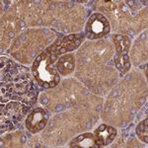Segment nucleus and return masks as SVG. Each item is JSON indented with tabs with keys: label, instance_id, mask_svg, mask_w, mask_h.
Wrapping results in <instances>:
<instances>
[{
	"label": "nucleus",
	"instance_id": "nucleus-1",
	"mask_svg": "<svg viewBox=\"0 0 148 148\" xmlns=\"http://www.w3.org/2000/svg\"><path fill=\"white\" fill-rule=\"evenodd\" d=\"M1 93L4 97L18 100L26 106L36 103L37 86L28 74V69L9 60L1 58Z\"/></svg>",
	"mask_w": 148,
	"mask_h": 148
},
{
	"label": "nucleus",
	"instance_id": "nucleus-2",
	"mask_svg": "<svg viewBox=\"0 0 148 148\" xmlns=\"http://www.w3.org/2000/svg\"><path fill=\"white\" fill-rule=\"evenodd\" d=\"M56 57V56L44 52L38 56L33 63V75L38 84L42 88H53L59 82L58 71L52 66Z\"/></svg>",
	"mask_w": 148,
	"mask_h": 148
},
{
	"label": "nucleus",
	"instance_id": "nucleus-3",
	"mask_svg": "<svg viewBox=\"0 0 148 148\" xmlns=\"http://www.w3.org/2000/svg\"><path fill=\"white\" fill-rule=\"evenodd\" d=\"M30 106H26L19 102L9 103L7 106L1 107V130H9L16 127L24 116L28 112Z\"/></svg>",
	"mask_w": 148,
	"mask_h": 148
},
{
	"label": "nucleus",
	"instance_id": "nucleus-4",
	"mask_svg": "<svg viewBox=\"0 0 148 148\" xmlns=\"http://www.w3.org/2000/svg\"><path fill=\"white\" fill-rule=\"evenodd\" d=\"M110 32V23L105 16L100 13L93 14L86 25V35L88 39L97 40L108 35Z\"/></svg>",
	"mask_w": 148,
	"mask_h": 148
},
{
	"label": "nucleus",
	"instance_id": "nucleus-5",
	"mask_svg": "<svg viewBox=\"0 0 148 148\" xmlns=\"http://www.w3.org/2000/svg\"><path fill=\"white\" fill-rule=\"evenodd\" d=\"M83 39L82 35H69L61 39H57L53 45L47 49V53L51 56L63 54L68 51H72L77 49L81 44V40Z\"/></svg>",
	"mask_w": 148,
	"mask_h": 148
},
{
	"label": "nucleus",
	"instance_id": "nucleus-6",
	"mask_svg": "<svg viewBox=\"0 0 148 148\" xmlns=\"http://www.w3.org/2000/svg\"><path fill=\"white\" fill-rule=\"evenodd\" d=\"M49 121V114L44 109L36 108L28 114L26 127L32 133H37L46 126Z\"/></svg>",
	"mask_w": 148,
	"mask_h": 148
},
{
	"label": "nucleus",
	"instance_id": "nucleus-7",
	"mask_svg": "<svg viewBox=\"0 0 148 148\" xmlns=\"http://www.w3.org/2000/svg\"><path fill=\"white\" fill-rule=\"evenodd\" d=\"M94 136L98 147H104L111 144L116 136V130L113 126L101 125L95 130Z\"/></svg>",
	"mask_w": 148,
	"mask_h": 148
},
{
	"label": "nucleus",
	"instance_id": "nucleus-8",
	"mask_svg": "<svg viewBox=\"0 0 148 148\" xmlns=\"http://www.w3.org/2000/svg\"><path fill=\"white\" fill-rule=\"evenodd\" d=\"M71 148H99L96 143L94 133L87 132L83 133L79 136L75 137L69 143Z\"/></svg>",
	"mask_w": 148,
	"mask_h": 148
},
{
	"label": "nucleus",
	"instance_id": "nucleus-9",
	"mask_svg": "<svg viewBox=\"0 0 148 148\" xmlns=\"http://www.w3.org/2000/svg\"><path fill=\"white\" fill-rule=\"evenodd\" d=\"M57 71L62 75L70 74L75 67V60L72 54H65L58 59L56 63Z\"/></svg>",
	"mask_w": 148,
	"mask_h": 148
},
{
	"label": "nucleus",
	"instance_id": "nucleus-10",
	"mask_svg": "<svg viewBox=\"0 0 148 148\" xmlns=\"http://www.w3.org/2000/svg\"><path fill=\"white\" fill-rule=\"evenodd\" d=\"M114 44L116 49V53L127 54L130 47V40L128 37L123 35H114L113 37Z\"/></svg>",
	"mask_w": 148,
	"mask_h": 148
},
{
	"label": "nucleus",
	"instance_id": "nucleus-11",
	"mask_svg": "<svg viewBox=\"0 0 148 148\" xmlns=\"http://www.w3.org/2000/svg\"><path fill=\"white\" fill-rule=\"evenodd\" d=\"M114 63L116 67L123 73H125L130 68V61L127 54H120L116 53L114 58Z\"/></svg>",
	"mask_w": 148,
	"mask_h": 148
},
{
	"label": "nucleus",
	"instance_id": "nucleus-12",
	"mask_svg": "<svg viewBox=\"0 0 148 148\" xmlns=\"http://www.w3.org/2000/svg\"><path fill=\"white\" fill-rule=\"evenodd\" d=\"M136 134L141 141L148 142V119L140 121L136 127Z\"/></svg>",
	"mask_w": 148,
	"mask_h": 148
}]
</instances>
